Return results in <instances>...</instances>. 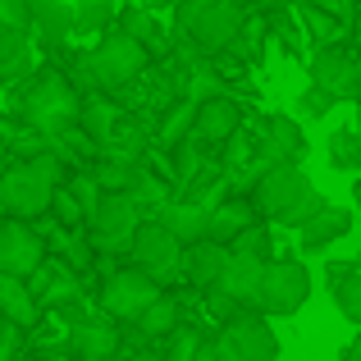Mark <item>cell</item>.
I'll return each mask as SVG.
<instances>
[{
  "label": "cell",
  "mask_w": 361,
  "mask_h": 361,
  "mask_svg": "<svg viewBox=\"0 0 361 361\" xmlns=\"http://www.w3.org/2000/svg\"><path fill=\"white\" fill-rule=\"evenodd\" d=\"M311 298V270L298 256H270L261 270V293H256V311L265 316H298Z\"/></svg>",
  "instance_id": "cell-8"
},
{
  "label": "cell",
  "mask_w": 361,
  "mask_h": 361,
  "mask_svg": "<svg viewBox=\"0 0 361 361\" xmlns=\"http://www.w3.org/2000/svg\"><path fill=\"white\" fill-rule=\"evenodd\" d=\"M238 123H243V106L229 97V92H215V97L197 101V115H192L188 137H192L202 151H220V142L229 137Z\"/></svg>",
  "instance_id": "cell-13"
},
{
  "label": "cell",
  "mask_w": 361,
  "mask_h": 361,
  "mask_svg": "<svg viewBox=\"0 0 361 361\" xmlns=\"http://www.w3.org/2000/svg\"><path fill=\"white\" fill-rule=\"evenodd\" d=\"M32 73V32L27 27H5L0 32V87L23 82Z\"/></svg>",
  "instance_id": "cell-24"
},
{
  "label": "cell",
  "mask_w": 361,
  "mask_h": 361,
  "mask_svg": "<svg viewBox=\"0 0 361 361\" xmlns=\"http://www.w3.org/2000/svg\"><path fill=\"white\" fill-rule=\"evenodd\" d=\"M23 353H27V329L0 316V361H9V357H23Z\"/></svg>",
  "instance_id": "cell-38"
},
{
  "label": "cell",
  "mask_w": 361,
  "mask_h": 361,
  "mask_svg": "<svg viewBox=\"0 0 361 361\" xmlns=\"http://www.w3.org/2000/svg\"><path fill=\"white\" fill-rule=\"evenodd\" d=\"M348 233H353V211H348V206H334V202H325L311 220L298 224L302 252H325V247L343 243Z\"/></svg>",
  "instance_id": "cell-20"
},
{
  "label": "cell",
  "mask_w": 361,
  "mask_h": 361,
  "mask_svg": "<svg viewBox=\"0 0 361 361\" xmlns=\"http://www.w3.org/2000/svg\"><path fill=\"white\" fill-rule=\"evenodd\" d=\"M64 174H69V165L51 147L32 151V156H14L0 169V215L42 220L51 211V192L55 183H64Z\"/></svg>",
  "instance_id": "cell-2"
},
{
  "label": "cell",
  "mask_w": 361,
  "mask_h": 361,
  "mask_svg": "<svg viewBox=\"0 0 361 361\" xmlns=\"http://www.w3.org/2000/svg\"><path fill=\"white\" fill-rule=\"evenodd\" d=\"M137 220H147V215L133 202V192H106L97 215H87L82 229H87V238L101 256H128V238L137 229Z\"/></svg>",
  "instance_id": "cell-9"
},
{
  "label": "cell",
  "mask_w": 361,
  "mask_h": 361,
  "mask_svg": "<svg viewBox=\"0 0 361 361\" xmlns=\"http://www.w3.org/2000/svg\"><path fill=\"white\" fill-rule=\"evenodd\" d=\"M329 298H334V307L343 311V320H353V325H361V270L343 274L338 283H329Z\"/></svg>",
  "instance_id": "cell-33"
},
{
  "label": "cell",
  "mask_w": 361,
  "mask_h": 361,
  "mask_svg": "<svg viewBox=\"0 0 361 361\" xmlns=\"http://www.w3.org/2000/svg\"><path fill=\"white\" fill-rule=\"evenodd\" d=\"M156 220L165 224V229L174 233V238L183 243V247L211 233V211H206L202 202H192V197H183V192H174V197H169V202L156 211Z\"/></svg>",
  "instance_id": "cell-21"
},
{
  "label": "cell",
  "mask_w": 361,
  "mask_h": 361,
  "mask_svg": "<svg viewBox=\"0 0 361 361\" xmlns=\"http://www.w3.org/2000/svg\"><path fill=\"white\" fill-rule=\"evenodd\" d=\"M46 215H51L55 224H64V229H82V206L73 202V192H69L64 183H55V192H51V211H46Z\"/></svg>",
  "instance_id": "cell-36"
},
{
  "label": "cell",
  "mask_w": 361,
  "mask_h": 361,
  "mask_svg": "<svg viewBox=\"0 0 361 361\" xmlns=\"http://www.w3.org/2000/svg\"><path fill=\"white\" fill-rule=\"evenodd\" d=\"M119 348H123L119 320L106 316L101 307L92 311V316L73 320V329H69V357H78V361H106V357H115Z\"/></svg>",
  "instance_id": "cell-16"
},
{
  "label": "cell",
  "mask_w": 361,
  "mask_h": 361,
  "mask_svg": "<svg viewBox=\"0 0 361 361\" xmlns=\"http://www.w3.org/2000/svg\"><path fill=\"white\" fill-rule=\"evenodd\" d=\"M298 106H302V115H307V119H325L329 110H334V92H325L320 82H311V87L298 97Z\"/></svg>",
  "instance_id": "cell-37"
},
{
  "label": "cell",
  "mask_w": 361,
  "mask_h": 361,
  "mask_svg": "<svg viewBox=\"0 0 361 361\" xmlns=\"http://www.w3.org/2000/svg\"><path fill=\"white\" fill-rule=\"evenodd\" d=\"M46 252H55L64 265H73V270H92L97 265V247H92V238L82 229H64V224L51 220V233H46Z\"/></svg>",
  "instance_id": "cell-26"
},
{
  "label": "cell",
  "mask_w": 361,
  "mask_h": 361,
  "mask_svg": "<svg viewBox=\"0 0 361 361\" xmlns=\"http://www.w3.org/2000/svg\"><path fill=\"white\" fill-rule=\"evenodd\" d=\"M119 18V0H73V37H101Z\"/></svg>",
  "instance_id": "cell-29"
},
{
  "label": "cell",
  "mask_w": 361,
  "mask_h": 361,
  "mask_svg": "<svg viewBox=\"0 0 361 361\" xmlns=\"http://www.w3.org/2000/svg\"><path fill=\"white\" fill-rule=\"evenodd\" d=\"M119 23L128 27L133 37H137L142 46L151 51V60H165L169 51H174V37L160 27V18H156V9H147V5H123L119 9Z\"/></svg>",
  "instance_id": "cell-22"
},
{
  "label": "cell",
  "mask_w": 361,
  "mask_h": 361,
  "mask_svg": "<svg viewBox=\"0 0 361 361\" xmlns=\"http://www.w3.org/2000/svg\"><path fill=\"white\" fill-rule=\"evenodd\" d=\"M224 261H229V243H220V238H197V243H188L183 247V279L192 283V288H215L220 283V274H224Z\"/></svg>",
  "instance_id": "cell-19"
},
{
  "label": "cell",
  "mask_w": 361,
  "mask_h": 361,
  "mask_svg": "<svg viewBox=\"0 0 361 361\" xmlns=\"http://www.w3.org/2000/svg\"><path fill=\"white\" fill-rule=\"evenodd\" d=\"M252 220H256L252 197H247V192H224L220 202L211 206V238L233 243V238H238V233H243Z\"/></svg>",
  "instance_id": "cell-23"
},
{
  "label": "cell",
  "mask_w": 361,
  "mask_h": 361,
  "mask_svg": "<svg viewBox=\"0 0 361 361\" xmlns=\"http://www.w3.org/2000/svg\"><path fill=\"white\" fill-rule=\"evenodd\" d=\"M82 110V92L69 73L46 69L42 78H32L23 92H18V123L37 128L42 137H55V133L73 128Z\"/></svg>",
  "instance_id": "cell-4"
},
{
  "label": "cell",
  "mask_w": 361,
  "mask_h": 361,
  "mask_svg": "<svg viewBox=\"0 0 361 361\" xmlns=\"http://www.w3.org/2000/svg\"><path fill=\"white\" fill-rule=\"evenodd\" d=\"M256 147H261L265 160H293V165H302L307 151H311L302 123L288 119V115H265L261 119V133H256Z\"/></svg>",
  "instance_id": "cell-17"
},
{
  "label": "cell",
  "mask_w": 361,
  "mask_h": 361,
  "mask_svg": "<svg viewBox=\"0 0 361 361\" xmlns=\"http://www.w3.org/2000/svg\"><path fill=\"white\" fill-rule=\"evenodd\" d=\"M247 5L243 0H178L174 5V27L197 55H220L229 51V42L243 32Z\"/></svg>",
  "instance_id": "cell-3"
},
{
  "label": "cell",
  "mask_w": 361,
  "mask_h": 361,
  "mask_svg": "<svg viewBox=\"0 0 361 361\" xmlns=\"http://www.w3.org/2000/svg\"><path fill=\"white\" fill-rule=\"evenodd\" d=\"M353 270H361V252L353 256V261H329L325 265V288H329V283H338L343 274H353Z\"/></svg>",
  "instance_id": "cell-41"
},
{
  "label": "cell",
  "mask_w": 361,
  "mask_h": 361,
  "mask_svg": "<svg viewBox=\"0 0 361 361\" xmlns=\"http://www.w3.org/2000/svg\"><path fill=\"white\" fill-rule=\"evenodd\" d=\"M42 256H46V233L37 229V220L0 215V270L27 279L42 265Z\"/></svg>",
  "instance_id": "cell-11"
},
{
  "label": "cell",
  "mask_w": 361,
  "mask_h": 361,
  "mask_svg": "<svg viewBox=\"0 0 361 361\" xmlns=\"http://www.w3.org/2000/svg\"><path fill=\"white\" fill-rule=\"evenodd\" d=\"M325 151H329V165H334V169L357 174V169H361V128H357V123H353V128H338L334 137L325 142Z\"/></svg>",
  "instance_id": "cell-31"
},
{
  "label": "cell",
  "mask_w": 361,
  "mask_h": 361,
  "mask_svg": "<svg viewBox=\"0 0 361 361\" xmlns=\"http://www.w3.org/2000/svg\"><path fill=\"white\" fill-rule=\"evenodd\" d=\"M247 197H252L261 220L283 224V229H298L302 220H311V215L329 202L325 192L311 188V178L302 174V165H293V160H270V165L252 178Z\"/></svg>",
  "instance_id": "cell-1"
},
{
  "label": "cell",
  "mask_w": 361,
  "mask_h": 361,
  "mask_svg": "<svg viewBox=\"0 0 361 361\" xmlns=\"http://www.w3.org/2000/svg\"><path fill=\"white\" fill-rule=\"evenodd\" d=\"M64 188H69V192H73V202L82 206V224H87V215H97L101 197H106V188L97 183L92 165H87V169H69V174H64Z\"/></svg>",
  "instance_id": "cell-32"
},
{
  "label": "cell",
  "mask_w": 361,
  "mask_h": 361,
  "mask_svg": "<svg viewBox=\"0 0 361 361\" xmlns=\"http://www.w3.org/2000/svg\"><path fill=\"white\" fill-rule=\"evenodd\" d=\"M160 293H165V288H160L147 270L123 265V270L106 274V283H101V293H97V307L106 311V316H115L119 325H133V320H137L142 311L160 298Z\"/></svg>",
  "instance_id": "cell-10"
},
{
  "label": "cell",
  "mask_w": 361,
  "mask_h": 361,
  "mask_svg": "<svg viewBox=\"0 0 361 361\" xmlns=\"http://www.w3.org/2000/svg\"><path fill=\"white\" fill-rule=\"evenodd\" d=\"M133 325H137V334H147V338H169L178 325H183V307H178L174 293H160V298L151 302Z\"/></svg>",
  "instance_id": "cell-27"
},
{
  "label": "cell",
  "mask_w": 361,
  "mask_h": 361,
  "mask_svg": "<svg viewBox=\"0 0 361 361\" xmlns=\"http://www.w3.org/2000/svg\"><path fill=\"white\" fill-rule=\"evenodd\" d=\"M348 357H353V361H361V325H357V338L348 343Z\"/></svg>",
  "instance_id": "cell-42"
},
{
  "label": "cell",
  "mask_w": 361,
  "mask_h": 361,
  "mask_svg": "<svg viewBox=\"0 0 361 361\" xmlns=\"http://www.w3.org/2000/svg\"><path fill=\"white\" fill-rule=\"evenodd\" d=\"M5 27H27V0H0V32Z\"/></svg>",
  "instance_id": "cell-40"
},
{
  "label": "cell",
  "mask_w": 361,
  "mask_h": 361,
  "mask_svg": "<svg viewBox=\"0 0 361 361\" xmlns=\"http://www.w3.org/2000/svg\"><path fill=\"white\" fill-rule=\"evenodd\" d=\"M279 357V338L265 325V311L243 307L215 334V361H274Z\"/></svg>",
  "instance_id": "cell-7"
},
{
  "label": "cell",
  "mask_w": 361,
  "mask_h": 361,
  "mask_svg": "<svg viewBox=\"0 0 361 361\" xmlns=\"http://www.w3.org/2000/svg\"><path fill=\"white\" fill-rule=\"evenodd\" d=\"M137 160H128V156H110V151H101L97 160H92V174H97V183L106 188V192H128L133 188V178H137Z\"/></svg>",
  "instance_id": "cell-30"
},
{
  "label": "cell",
  "mask_w": 361,
  "mask_h": 361,
  "mask_svg": "<svg viewBox=\"0 0 361 361\" xmlns=\"http://www.w3.org/2000/svg\"><path fill=\"white\" fill-rule=\"evenodd\" d=\"M261 270H265V256L233 252V247H229V261H224V274H220V283H215V293H224L233 307H256Z\"/></svg>",
  "instance_id": "cell-18"
},
{
  "label": "cell",
  "mask_w": 361,
  "mask_h": 361,
  "mask_svg": "<svg viewBox=\"0 0 361 361\" xmlns=\"http://www.w3.org/2000/svg\"><path fill=\"white\" fill-rule=\"evenodd\" d=\"M128 265L147 270L160 288H169L174 279H183V243L156 215H147V220H137V229L128 238Z\"/></svg>",
  "instance_id": "cell-6"
},
{
  "label": "cell",
  "mask_w": 361,
  "mask_h": 361,
  "mask_svg": "<svg viewBox=\"0 0 361 361\" xmlns=\"http://www.w3.org/2000/svg\"><path fill=\"white\" fill-rule=\"evenodd\" d=\"M27 288H32V298H37L42 311H60L69 298H82V274L73 270V265H64L55 252H46L42 265L27 274Z\"/></svg>",
  "instance_id": "cell-14"
},
{
  "label": "cell",
  "mask_w": 361,
  "mask_h": 361,
  "mask_svg": "<svg viewBox=\"0 0 361 361\" xmlns=\"http://www.w3.org/2000/svg\"><path fill=\"white\" fill-rule=\"evenodd\" d=\"M311 82H320L325 92H334V101H357L361 97V60L343 46H320L311 55Z\"/></svg>",
  "instance_id": "cell-12"
},
{
  "label": "cell",
  "mask_w": 361,
  "mask_h": 361,
  "mask_svg": "<svg viewBox=\"0 0 361 361\" xmlns=\"http://www.w3.org/2000/svg\"><path fill=\"white\" fill-rule=\"evenodd\" d=\"M197 343H202V329H197V325H178L174 334H169V357H174V361H192Z\"/></svg>",
  "instance_id": "cell-39"
},
{
  "label": "cell",
  "mask_w": 361,
  "mask_h": 361,
  "mask_svg": "<svg viewBox=\"0 0 361 361\" xmlns=\"http://www.w3.org/2000/svg\"><path fill=\"white\" fill-rule=\"evenodd\" d=\"M27 32H32L37 51L60 55L73 42V5H64V0H27Z\"/></svg>",
  "instance_id": "cell-15"
},
{
  "label": "cell",
  "mask_w": 361,
  "mask_h": 361,
  "mask_svg": "<svg viewBox=\"0 0 361 361\" xmlns=\"http://www.w3.org/2000/svg\"><path fill=\"white\" fill-rule=\"evenodd\" d=\"M233 252H252V256H265V261H270L274 256V238H270V220H261V215H256L252 224H247V229L238 233V238L229 243Z\"/></svg>",
  "instance_id": "cell-34"
},
{
  "label": "cell",
  "mask_w": 361,
  "mask_h": 361,
  "mask_svg": "<svg viewBox=\"0 0 361 361\" xmlns=\"http://www.w3.org/2000/svg\"><path fill=\"white\" fill-rule=\"evenodd\" d=\"M353 192H357V211H361V169H357V178H353Z\"/></svg>",
  "instance_id": "cell-43"
},
{
  "label": "cell",
  "mask_w": 361,
  "mask_h": 361,
  "mask_svg": "<svg viewBox=\"0 0 361 361\" xmlns=\"http://www.w3.org/2000/svg\"><path fill=\"white\" fill-rule=\"evenodd\" d=\"M270 32L279 37V42L288 46L293 55H307V37H302L307 27H302L298 18H293V9H288V5H283V9H274V14H270Z\"/></svg>",
  "instance_id": "cell-35"
},
{
  "label": "cell",
  "mask_w": 361,
  "mask_h": 361,
  "mask_svg": "<svg viewBox=\"0 0 361 361\" xmlns=\"http://www.w3.org/2000/svg\"><path fill=\"white\" fill-rule=\"evenodd\" d=\"M192 115H197V101H192V97L169 101V106L160 110V123L151 128V142L169 151L174 142H183V137H188V128H192Z\"/></svg>",
  "instance_id": "cell-28"
},
{
  "label": "cell",
  "mask_w": 361,
  "mask_h": 361,
  "mask_svg": "<svg viewBox=\"0 0 361 361\" xmlns=\"http://www.w3.org/2000/svg\"><path fill=\"white\" fill-rule=\"evenodd\" d=\"M0 316L14 320V325H23V329H32L37 316H42L27 279H18V274H9V270H0Z\"/></svg>",
  "instance_id": "cell-25"
},
{
  "label": "cell",
  "mask_w": 361,
  "mask_h": 361,
  "mask_svg": "<svg viewBox=\"0 0 361 361\" xmlns=\"http://www.w3.org/2000/svg\"><path fill=\"white\" fill-rule=\"evenodd\" d=\"M151 64V51L128 32V27H115L110 23L106 32L97 37V46L87 51V69H92V82L101 92H123L128 82H137Z\"/></svg>",
  "instance_id": "cell-5"
}]
</instances>
